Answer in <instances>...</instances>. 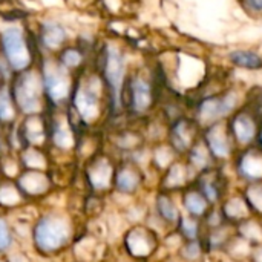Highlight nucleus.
<instances>
[{
	"instance_id": "nucleus-1",
	"label": "nucleus",
	"mask_w": 262,
	"mask_h": 262,
	"mask_svg": "<svg viewBox=\"0 0 262 262\" xmlns=\"http://www.w3.org/2000/svg\"><path fill=\"white\" fill-rule=\"evenodd\" d=\"M107 97L104 83L100 74L89 68L80 71L74 78V88L69 100V112H72L74 118H77L81 124L95 123L103 109V98Z\"/></svg>"
},
{
	"instance_id": "nucleus-2",
	"label": "nucleus",
	"mask_w": 262,
	"mask_h": 262,
	"mask_svg": "<svg viewBox=\"0 0 262 262\" xmlns=\"http://www.w3.org/2000/svg\"><path fill=\"white\" fill-rule=\"evenodd\" d=\"M106 92L107 101L114 112L123 109V92L127 80V58L124 51L115 43H104L97 52V68Z\"/></svg>"
},
{
	"instance_id": "nucleus-3",
	"label": "nucleus",
	"mask_w": 262,
	"mask_h": 262,
	"mask_svg": "<svg viewBox=\"0 0 262 262\" xmlns=\"http://www.w3.org/2000/svg\"><path fill=\"white\" fill-rule=\"evenodd\" d=\"M0 58L12 75L25 72L37 64L38 52L32 34L18 23L0 28Z\"/></svg>"
},
{
	"instance_id": "nucleus-4",
	"label": "nucleus",
	"mask_w": 262,
	"mask_h": 262,
	"mask_svg": "<svg viewBox=\"0 0 262 262\" xmlns=\"http://www.w3.org/2000/svg\"><path fill=\"white\" fill-rule=\"evenodd\" d=\"M35 66L40 72L46 107L49 106L54 111H58L60 107L69 104L75 75L61 68L55 58L49 55H40Z\"/></svg>"
},
{
	"instance_id": "nucleus-5",
	"label": "nucleus",
	"mask_w": 262,
	"mask_h": 262,
	"mask_svg": "<svg viewBox=\"0 0 262 262\" xmlns=\"http://www.w3.org/2000/svg\"><path fill=\"white\" fill-rule=\"evenodd\" d=\"M9 88L17 111L23 117L43 114L46 107V100H45L43 84L37 66L12 75L9 81Z\"/></svg>"
},
{
	"instance_id": "nucleus-6",
	"label": "nucleus",
	"mask_w": 262,
	"mask_h": 262,
	"mask_svg": "<svg viewBox=\"0 0 262 262\" xmlns=\"http://www.w3.org/2000/svg\"><path fill=\"white\" fill-rule=\"evenodd\" d=\"M72 233L71 221L63 213H46L32 230L34 246L43 253H55L63 249Z\"/></svg>"
},
{
	"instance_id": "nucleus-7",
	"label": "nucleus",
	"mask_w": 262,
	"mask_h": 262,
	"mask_svg": "<svg viewBox=\"0 0 262 262\" xmlns=\"http://www.w3.org/2000/svg\"><path fill=\"white\" fill-rule=\"evenodd\" d=\"M32 38L38 57L40 55L54 57L66 45L71 43V32L63 20L54 15H46L41 20H38Z\"/></svg>"
},
{
	"instance_id": "nucleus-8",
	"label": "nucleus",
	"mask_w": 262,
	"mask_h": 262,
	"mask_svg": "<svg viewBox=\"0 0 262 262\" xmlns=\"http://www.w3.org/2000/svg\"><path fill=\"white\" fill-rule=\"evenodd\" d=\"M154 100L155 84L150 80V77L144 75L140 71L129 74L123 92V104L126 103L134 114L141 115L152 107Z\"/></svg>"
},
{
	"instance_id": "nucleus-9",
	"label": "nucleus",
	"mask_w": 262,
	"mask_h": 262,
	"mask_svg": "<svg viewBox=\"0 0 262 262\" xmlns=\"http://www.w3.org/2000/svg\"><path fill=\"white\" fill-rule=\"evenodd\" d=\"M239 95L236 91L229 89L221 95H209L204 97L196 107L198 120L204 124H213L218 123L221 118L233 114L238 107Z\"/></svg>"
},
{
	"instance_id": "nucleus-10",
	"label": "nucleus",
	"mask_w": 262,
	"mask_h": 262,
	"mask_svg": "<svg viewBox=\"0 0 262 262\" xmlns=\"http://www.w3.org/2000/svg\"><path fill=\"white\" fill-rule=\"evenodd\" d=\"M18 134L20 143L28 146H41L48 138V121L43 114L38 115H26L15 127Z\"/></svg>"
},
{
	"instance_id": "nucleus-11",
	"label": "nucleus",
	"mask_w": 262,
	"mask_h": 262,
	"mask_svg": "<svg viewBox=\"0 0 262 262\" xmlns=\"http://www.w3.org/2000/svg\"><path fill=\"white\" fill-rule=\"evenodd\" d=\"M54 58L68 72H71L72 75H77L80 71H83L84 68H88V63H89V49H86L84 46H81L77 41L75 43H69L60 52H57L54 55Z\"/></svg>"
},
{
	"instance_id": "nucleus-12",
	"label": "nucleus",
	"mask_w": 262,
	"mask_h": 262,
	"mask_svg": "<svg viewBox=\"0 0 262 262\" xmlns=\"http://www.w3.org/2000/svg\"><path fill=\"white\" fill-rule=\"evenodd\" d=\"M48 137L58 150H69L75 144L74 127L68 115H55L48 121Z\"/></svg>"
},
{
	"instance_id": "nucleus-13",
	"label": "nucleus",
	"mask_w": 262,
	"mask_h": 262,
	"mask_svg": "<svg viewBox=\"0 0 262 262\" xmlns=\"http://www.w3.org/2000/svg\"><path fill=\"white\" fill-rule=\"evenodd\" d=\"M230 129L238 143L247 144V143L253 141L256 137V132H258V123H256L255 114L249 112V111L236 112L232 118Z\"/></svg>"
},
{
	"instance_id": "nucleus-14",
	"label": "nucleus",
	"mask_w": 262,
	"mask_h": 262,
	"mask_svg": "<svg viewBox=\"0 0 262 262\" xmlns=\"http://www.w3.org/2000/svg\"><path fill=\"white\" fill-rule=\"evenodd\" d=\"M206 144L210 154L216 158H227L232 152L230 138L223 123H213L206 130Z\"/></svg>"
},
{
	"instance_id": "nucleus-15",
	"label": "nucleus",
	"mask_w": 262,
	"mask_h": 262,
	"mask_svg": "<svg viewBox=\"0 0 262 262\" xmlns=\"http://www.w3.org/2000/svg\"><path fill=\"white\" fill-rule=\"evenodd\" d=\"M18 189L23 195L28 196H40L45 195L51 187V180L46 173L40 170H26L18 175L17 181Z\"/></svg>"
},
{
	"instance_id": "nucleus-16",
	"label": "nucleus",
	"mask_w": 262,
	"mask_h": 262,
	"mask_svg": "<svg viewBox=\"0 0 262 262\" xmlns=\"http://www.w3.org/2000/svg\"><path fill=\"white\" fill-rule=\"evenodd\" d=\"M88 181L95 190H106L109 189L112 178H114V169L112 164L106 158H97L88 166L86 170Z\"/></svg>"
},
{
	"instance_id": "nucleus-17",
	"label": "nucleus",
	"mask_w": 262,
	"mask_h": 262,
	"mask_svg": "<svg viewBox=\"0 0 262 262\" xmlns=\"http://www.w3.org/2000/svg\"><path fill=\"white\" fill-rule=\"evenodd\" d=\"M126 247H127L130 255H134L137 258H143V256H147L152 252L154 244H152L150 235L146 230L134 229L126 236Z\"/></svg>"
},
{
	"instance_id": "nucleus-18",
	"label": "nucleus",
	"mask_w": 262,
	"mask_h": 262,
	"mask_svg": "<svg viewBox=\"0 0 262 262\" xmlns=\"http://www.w3.org/2000/svg\"><path fill=\"white\" fill-rule=\"evenodd\" d=\"M229 61L241 69L247 71H261L262 69V55L253 49H233L227 55Z\"/></svg>"
},
{
	"instance_id": "nucleus-19",
	"label": "nucleus",
	"mask_w": 262,
	"mask_h": 262,
	"mask_svg": "<svg viewBox=\"0 0 262 262\" xmlns=\"http://www.w3.org/2000/svg\"><path fill=\"white\" fill-rule=\"evenodd\" d=\"M239 173L249 180H259L262 178V150L252 149L247 150L238 164Z\"/></svg>"
},
{
	"instance_id": "nucleus-20",
	"label": "nucleus",
	"mask_w": 262,
	"mask_h": 262,
	"mask_svg": "<svg viewBox=\"0 0 262 262\" xmlns=\"http://www.w3.org/2000/svg\"><path fill=\"white\" fill-rule=\"evenodd\" d=\"M17 114H18V111L14 103L9 83H6L0 88V124L11 126L15 121Z\"/></svg>"
},
{
	"instance_id": "nucleus-21",
	"label": "nucleus",
	"mask_w": 262,
	"mask_h": 262,
	"mask_svg": "<svg viewBox=\"0 0 262 262\" xmlns=\"http://www.w3.org/2000/svg\"><path fill=\"white\" fill-rule=\"evenodd\" d=\"M138 184H140V175L130 166L121 167L117 172V175H115V186L123 193H132V192H135L137 187H138Z\"/></svg>"
},
{
	"instance_id": "nucleus-22",
	"label": "nucleus",
	"mask_w": 262,
	"mask_h": 262,
	"mask_svg": "<svg viewBox=\"0 0 262 262\" xmlns=\"http://www.w3.org/2000/svg\"><path fill=\"white\" fill-rule=\"evenodd\" d=\"M20 161H21V164L28 170H40L41 172L43 169L48 167V158H46V155L40 149H37L34 146H28V147H25L21 150Z\"/></svg>"
},
{
	"instance_id": "nucleus-23",
	"label": "nucleus",
	"mask_w": 262,
	"mask_h": 262,
	"mask_svg": "<svg viewBox=\"0 0 262 262\" xmlns=\"http://www.w3.org/2000/svg\"><path fill=\"white\" fill-rule=\"evenodd\" d=\"M172 141L175 149L184 150L192 141V126L187 120H177L172 127Z\"/></svg>"
},
{
	"instance_id": "nucleus-24",
	"label": "nucleus",
	"mask_w": 262,
	"mask_h": 262,
	"mask_svg": "<svg viewBox=\"0 0 262 262\" xmlns=\"http://www.w3.org/2000/svg\"><path fill=\"white\" fill-rule=\"evenodd\" d=\"M21 201H23V193L18 189V186L9 181L0 183V206L2 207L12 209V207L20 206Z\"/></svg>"
},
{
	"instance_id": "nucleus-25",
	"label": "nucleus",
	"mask_w": 262,
	"mask_h": 262,
	"mask_svg": "<svg viewBox=\"0 0 262 262\" xmlns=\"http://www.w3.org/2000/svg\"><path fill=\"white\" fill-rule=\"evenodd\" d=\"M184 206L192 215L201 216L207 210V200L200 192H189L184 196Z\"/></svg>"
},
{
	"instance_id": "nucleus-26",
	"label": "nucleus",
	"mask_w": 262,
	"mask_h": 262,
	"mask_svg": "<svg viewBox=\"0 0 262 262\" xmlns=\"http://www.w3.org/2000/svg\"><path fill=\"white\" fill-rule=\"evenodd\" d=\"M190 161L198 169L207 167L209 163H210V150L206 146H201V144L195 146L192 149V152H190Z\"/></svg>"
},
{
	"instance_id": "nucleus-27",
	"label": "nucleus",
	"mask_w": 262,
	"mask_h": 262,
	"mask_svg": "<svg viewBox=\"0 0 262 262\" xmlns=\"http://www.w3.org/2000/svg\"><path fill=\"white\" fill-rule=\"evenodd\" d=\"M224 215L232 218V220H236V218H243L247 215V204L246 201L239 200V198H233L230 200L226 206H224Z\"/></svg>"
},
{
	"instance_id": "nucleus-28",
	"label": "nucleus",
	"mask_w": 262,
	"mask_h": 262,
	"mask_svg": "<svg viewBox=\"0 0 262 262\" xmlns=\"http://www.w3.org/2000/svg\"><path fill=\"white\" fill-rule=\"evenodd\" d=\"M158 212H160V215L166 220V221H169V223H173V221H177L178 220V210H177V207H175V204L167 198V196H160L158 198Z\"/></svg>"
},
{
	"instance_id": "nucleus-29",
	"label": "nucleus",
	"mask_w": 262,
	"mask_h": 262,
	"mask_svg": "<svg viewBox=\"0 0 262 262\" xmlns=\"http://www.w3.org/2000/svg\"><path fill=\"white\" fill-rule=\"evenodd\" d=\"M12 246V233L5 218H0V252H6Z\"/></svg>"
},
{
	"instance_id": "nucleus-30",
	"label": "nucleus",
	"mask_w": 262,
	"mask_h": 262,
	"mask_svg": "<svg viewBox=\"0 0 262 262\" xmlns=\"http://www.w3.org/2000/svg\"><path fill=\"white\" fill-rule=\"evenodd\" d=\"M184 177H186L184 167L180 166V164H177V166H173L172 170L169 172V177H167V180H166V184H167L169 187H178V186H181V184L184 183Z\"/></svg>"
},
{
	"instance_id": "nucleus-31",
	"label": "nucleus",
	"mask_w": 262,
	"mask_h": 262,
	"mask_svg": "<svg viewBox=\"0 0 262 262\" xmlns=\"http://www.w3.org/2000/svg\"><path fill=\"white\" fill-rule=\"evenodd\" d=\"M247 200L252 204L253 209H256L258 212H262V186L261 184H255L252 187H249L247 190Z\"/></svg>"
},
{
	"instance_id": "nucleus-32",
	"label": "nucleus",
	"mask_w": 262,
	"mask_h": 262,
	"mask_svg": "<svg viewBox=\"0 0 262 262\" xmlns=\"http://www.w3.org/2000/svg\"><path fill=\"white\" fill-rule=\"evenodd\" d=\"M0 170L3 172L5 177L12 178V177L18 175V161L11 157H5L0 161Z\"/></svg>"
},
{
	"instance_id": "nucleus-33",
	"label": "nucleus",
	"mask_w": 262,
	"mask_h": 262,
	"mask_svg": "<svg viewBox=\"0 0 262 262\" xmlns=\"http://www.w3.org/2000/svg\"><path fill=\"white\" fill-rule=\"evenodd\" d=\"M181 230L186 235V238H189L190 241H195L198 236V224L192 218H184L181 221Z\"/></svg>"
},
{
	"instance_id": "nucleus-34",
	"label": "nucleus",
	"mask_w": 262,
	"mask_h": 262,
	"mask_svg": "<svg viewBox=\"0 0 262 262\" xmlns=\"http://www.w3.org/2000/svg\"><path fill=\"white\" fill-rule=\"evenodd\" d=\"M201 189H203V195H204L206 200H209V201H216V200L220 198V189H218V186H216L213 181H207V180L203 181Z\"/></svg>"
},
{
	"instance_id": "nucleus-35",
	"label": "nucleus",
	"mask_w": 262,
	"mask_h": 262,
	"mask_svg": "<svg viewBox=\"0 0 262 262\" xmlns=\"http://www.w3.org/2000/svg\"><path fill=\"white\" fill-rule=\"evenodd\" d=\"M241 233L247 238V239H261L262 232L261 229L258 227V224L255 223H247L241 227Z\"/></svg>"
},
{
	"instance_id": "nucleus-36",
	"label": "nucleus",
	"mask_w": 262,
	"mask_h": 262,
	"mask_svg": "<svg viewBox=\"0 0 262 262\" xmlns=\"http://www.w3.org/2000/svg\"><path fill=\"white\" fill-rule=\"evenodd\" d=\"M200 253H201V247H200V244H198L196 241L189 243V244L184 247V250H183V256H184L186 259H190V261L196 259V258L200 256Z\"/></svg>"
},
{
	"instance_id": "nucleus-37",
	"label": "nucleus",
	"mask_w": 262,
	"mask_h": 262,
	"mask_svg": "<svg viewBox=\"0 0 262 262\" xmlns=\"http://www.w3.org/2000/svg\"><path fill=\"white\" fill-rule=\"evenodd\" d=\"M243 8L252 14H262V0H239Z\"/></svg>"
},
{
	"instance_id": "nucleus-38",
	"label": "nucleus",
	"mask_w": 262,
	"mask_h": 262,
	"mask_svg": "<svg viewBox=\"0 0 262 262\" xmlns=\"http://www.w3.org/2000/svg\"><path fill=\"white\" fill-rule=\"evenodd\" d=\"M8 262H31L29 258L25 255V253H20V252H15V253H11L8 256Z\"/></svg>"
},
{
	"instance_id": "nucleus-39",
	"label": "nucleus",
	"mask_w": 262,
	"mask_h": 262,
	"mask_svg": "<svg viewBox=\"0 0 262 262\" xmlns=\"http://www.w3.org/2000/svg\"><path fill=\"white\" fill-rule=\"evenodd\" d=\"M0 262H6V261H2V259H0Z\"/></svg>"
},
{
	"instance_id": "nucleus-40",
	"label": "nucleus",
	"mask_w": 262,
	"mask_h": 262,
	"mask_svg": "<svg viewBox=\"0 0 262 262\" xmlns=\"http://www.w3.org/2000/svg\"><path fill=\"white\" fill-rule=\"evenodd\" d=\"M261 138H262V134H261Z\"/></svg>"
}]
</instances>
